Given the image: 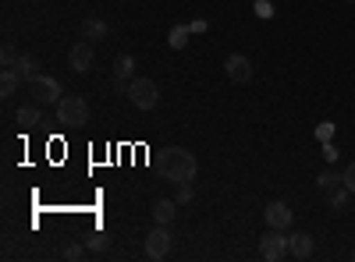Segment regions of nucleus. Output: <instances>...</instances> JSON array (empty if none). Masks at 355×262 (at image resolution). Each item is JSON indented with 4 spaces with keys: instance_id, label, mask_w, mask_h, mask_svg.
<instances>
[{
    "instance_id": "nucleus-1",
    "label": "nucleus",
    "mask_w": 355,
    "mask_h": 262,
    "mask_svg": "<svg viewBox=\"0 0 355 262\" xmlns=\"http://www.w3.org/2000/svg\"><path fill=\"white\" fill-rule=\"evenodd\" d=\"M160 170L171 185H185V181H196L199 163L189 149H182V145H167L164 156H160Z\"/></svg>"
},
{
    "instance_id": "nucleus-2",
    "label": "nucleus",
    "mask_w": 355,
    "mask_h": 262,
    "mask_svg": "<svg viewBox=\"0 0 355 262\" xmlns=\"http://www.w3.org/2000/svg\"><path fill=\"white\" fill-rule=\"evenodd\" d=\"M25 89H28V100H33V103H40V106H57V103H61V82H57V78H50V75H36V78H28L25 82Z\"/></svg>"
},
{
    "instance_id": "nucleus-3",
    "label": "nucleus",
    "mask_w": 355,
    "mask_h": 262,
    "mask_svg": "<svg viewBox=\"0 0 355 262\" xmlns=\"http://www.w3.org/2000/svg\"><path fill=\"white\" fill-rule=\"evenodd\" d=\"M57 124H64V128L89 124V103L82 96H61V103H57Z\"/></svg>"
},
{
    "instance_id": "nucleus-4",
    "label": "nucleus",
    "mask_w": 355,
    "mask_h": 262,
    "mask_svg": "<svg viewBox=\"0 0 355 262\" xmlns=\"http://www.w3.org/2000/svg\"><path fill=\"white\" fill-rule=\"evenodd\" d=\"M128 100L139 106V110H153L160 103V89L153 78H132L128 82Z\"/></svg>"
},
{
    "instance_id": "nucleus-5",
    "label": "nucleus",
    "mask_w": 355,
    "mask_h": 262,
    "mask_svg": "<svg viewBox=\"0 0 355 262\" xmlns=\"http://www.w3.org/2000/svg\"><path fill=\"white\" fill-rule=\"evenodd\" d=\"M259 255H263L266 262H281V259H288L291 252H288V234H284V230H277V227L266 230V234L259 238Z\"/></svg>"
},
{
    "instance_id": "nucleus-6",
    "label": "nucleus",
    "mask_w": 355,
    "mask_h": 262,
    "mask_svg": "<svg viewBox=\"0 0 355 262\" xmlns=\"http://www.w3.org/2000/svg\"><path fill=\"white\" fill-rule=\"evenodd\" d=\"M167 252H171V230L164 223H157L150 234H146V255H150V259H164Z\"/></svg>"
},
{
    "instance_id": "nucleus-7",
    "label": "nucleus",
    "mask_w": 355,
    "mask_h": 262,
    "mask_svg": "<svg viewBox=\"0 0 355 262\" xmlns=\"http://www.w3.org/2000/svg\"><path fill=\"white\" fill-rule=\"evenodd\" d=\"M224 75L234 82V85H245L252 78V64H249V57L245 53H231L227 61H224Z\"/></svg>"
},
{
    "instance_id": "nucleus-8",
    "label": "nucleus",
    "mask_w": 355,
    "mask_h": 262,
    "mask_svg": "<svg viewBox=\"0 0 355 262\" xmlns=\"http://www.w3.org/2000/svg\"><path fill=\"white\" fill-rule=\"evenodd\" d=\"M93 43H85V39H78L75 46H71V53H68V68L75 71V75H85L89 68H93Z\"/></svg>"
},
{
    "instance_id": "nucleus-9",
    "label": "nucleus",
    "mask_w": 355,
    "mask_h": 262,
    "mask_svg": "<svg viewBox=\"0 0 355 262\" xmlns=\"http://www.w3.org/2000/svg\"><path fill=\"white\" fill-rule=\"evenodd\" d=\"M263 216H266V223H270V227H277V230H288L291 227V209L284 206V202H270V206H266L263 209Z\"/></svg>"
},
{
    "instance_id": "nucleus-10",
    "label": "nucleus",
    "mask_w": 355,
    "mask_h": 262,
    "mask_svg": "<svg viewBox=\"0 0 355 262\" xmlns=\"http://www.w3.org/2000/svg\"><path fill=\"white\" fill-rule=\"evenodd\" d=\"M107 36H110V25H107L103 18L89 15V18L82 21V39H85V43H96V39H107Z\"/></svg>"
},
{
    "instance_id": "nucleus-11",
    "label": "nucleus",
    "mask_w": 355,
    "mask_h": 262,
    "mask_svg": "<svg viewBox=\"0 0 355 262\" xmlns=\"http://www.w3.org/2000/svg\"><path fill=\"white\" fill-rule=\"evenodd\" d=\"M15 121H18L21 128H40V124H43V106H40V103H33V100L21 103V106H18V113H15Z\"/></svg>"
},
{
    "instance_id": "nucleus-12",
    "label": "nucleus",
    "mask_w": 355,
    "mask_h": 262,
    "mask_svg": "<svg viewBox=\"0 0 355 262\" xmlns=\"http://www.w3.org/2000/svg\"><path fill=\"white\" fill-rule=\"evenodd\" d=\"M288 252H291V259H309L313 255V234H306V230L288 234Z\"/></svg>"
},
{
    "instance_id": "nucleus-13",
    "label": "nucleus",
    "mask_w": 355,
    "mask_h": 262,
    "mask_svg": "<svg viewBox=\"0 0 355 262\" xmlns=\"http://www.w3.org/2000/svg\"><path fill=\"white\" fill-rule=\"evenodd\" d=\"M132 75H135V57L132 53H121L114 61V78L117 82H132Z\"/></svg>"
},
{
    "instance_id": "nucleus-14",
    "label": "nucleus",
    "mask_w": 355,
    "mask_h": 262,
    "mask_svg": "<svg viewBox=\"0 0 355 262\" xmlns=\"http://www.w3.org/2000/svg\"><path fill=\"white\" fill-rule=\"evenodd\" d=\"M341 185H345V181H341V174H338V170H331V167H327V170H320L316 188H320L323 195H327V191H334V188H341Z\"/></svg>"
},
{
    "instance_id": "nucleus-15",
    "label": "nucleus",
    "mask_w": 355,
    "mask_h": 262,
    "mask_svg": "<svg viewBox=\"0 0 355 262\" xmlns=\"http://www.w3.org/2000/svg\"><path fill=\"white\" fill-rule=\"evenodd\" d=\"M18 82H21V75L15 71V68H4V75H0V96H15L18 93Z\"/></svg>"
},
{
    "instance_id": "nucleus-16",
    "label": "nucleus",
    "mask_w": 355,
    "mask_h": 262,
    "mask_svg": "<svg viewBox=\"0 0 355 262\" xmlns=\"http://www.w3.org/2000/svg\"><path fill=\"white\" fill-rule=\"evenodd\" d=\"M178 216V202H157V206H153V220L157 223H164V227H171V220Z\"/></svg>"
},
{
    "instance_id": "nucleus-17",
    "label": "nucleus",
    "mask_w": 355,
    "mask_h": 262,
    "mask_svg": "<svg viewBox=\"0 0 355 262\" xmlns=\"http://www.w3.org/2000/svg\"><path fill=\"white\" fill-rule=\"evenodd\" d=\"M15 71L28 82V78H36L40 75V61H36V57L33 53H25V57H18V64H15Z\"/></svg>"
},
{
    "instance_id": "nucleus-18",
    "label": "nucleus",
    "mask_w": 355,
    "mask_h": 262,
    "mask_svg": "<svg viewBox=\"0 0 355 262\" xmlns=\"http://www.w3.org/2000/svg\"><path fill=\"white\" fill-rule=\"evenodd\" d=\"M189 39H192V28H189V25H174V28H171V36H167V43H171L174 50H185Z\"/></svg>"
},
{
    "instance_id": "nucleus-19",
    "label": "nucleus",
    "mask_w": 355,
    "mask_h": 262,
    "mask_svg": "<svg viewBox=\"0 0 355 262\" xmlns=\"http://www.w3.org/2000/svg\"><path fill=\"white\" fill-rule=\"evenodd\" d=\"M348 195H352V191H348L345 185H341V188H334V191H327V202H331V209H334V213H345Z\"/></svg>"
},
{
    "instance_id": "nucleus-20",
    "label": "nucleus",
    "mask_w": 355,
    "mask_h": 262,
    "mask_svg": "<svg viewBox=\"0 0 355 262\" xmlns=\"http://www.w3.org/2000/svg\"><path fill=\"white\" fill-rule=\"evenodd\" d=\"M0 61H4V68H15V64H18V53H15L11 43H4V50H0Z\"/></svg>"
},
{
    "instance_id": "nucleus-21",
    "label": "nucleus",
    "mask_w": 355,
    "mask_h": 262,
    "mask_svg": "<svg viewBox=\"0 0 355 262\" xmlns=\"http://www.w3.org/2000/svg\"><path fill=\"white\" fill-rule=\"evenodd\" d=\"M107 245H110V238L103 234V230H96V234H93V238H89V248H93V252H103Z\"/></svg>"
},
{
    "instance_id": "nucleus-22",
    "label": "nucleus",
    "mask_w": 355,
    "mask_h": 262,
    "mask_svg": "<svg viewBox=\"0 0 355 262\" xmlns=\"http://www.w3.org/2000/svg\"><path fill=\"white\" fill-rule=\"evenodd\" d=\"M341 181H345V188L355 195V163H348V167L341 170Z\"/></svg>"
},
{
    "instance_id": "nucleus-23",
    "label": "nucleus",
    "mask_w": 355,
    "mask_h": 262,
    "mask_svg": "<svg viewBox=\"0 0 355 262\" xmlns=\"http://www.w3.org/2000/svg\"><path fill=\"white\" fill-rule=\"evenodd\" d=\"M178 206H185V202H192V181H185V185H178Z\"/></svg>"
},
{
    "instance_id": "nucleus-24",
    "label": "nucleus",
    "mask_w": 355,
    "mask_h": 262,
    "mask_svg": "<svg viewBox=\"0 0 355 262\" xmlns=\"http://www.w3.org/2000/svg\"><path fill=\"white\" fill-rule=\"evenodd\" d=\"M316 138H320V142H331V138H334V124H331V121H323V124L316 128Z\"/></svg>"
},
{
    "instance_id": "nucleus-25",
    "label": "nucleus",
    "mask_w": 355,
    "mask_h": 262,
    "mask_svg": "<svg viewBox=\"0 0 355 262\" xmlns=\"http://www.w3.org/2000/svg\"><path fill=\"white\" fill-rule=\"evenodd\" d=\"M338 149H334V142H323V160H327V163H338Z\"/></svg>"
},
{
    "instance_id": "nucleus-26",
    "label": "nucleus",
    "mask_w": 355,
    "mask_h": 262,
    "mask_svg": "<svg viewBox=\"0 0 355 262\" xmlns=\"http://www.w3.org/2000/svg\"><path fill=\"white\" fill-rule=\"evenodd\" d=\"M256 15H259V18H270V15H274L270 0H256Z\"/></svg>"
},
{
    "instance_id": "nucleus-27",
    "label": "nucleus",
    "mask_w": 355,
    "mask_h": 262,
    "mask_svg": "<svg viewBox=\"0 0 355 262\" xmlns=\"http://www.w3.org/2000/svg\"><path fill=\"white\" fill-rule=\"evenodd\" d=\"M189 28H192V36H199V32H206V28H210V21H206V18H196V21H189Z\"/></svg>"
},
{
    "instance_id": "nucleus-28",
    "label": "nucleus",
    "mask_w": 355,
    "mask_h": 262,
    "mask_svg": "<svg viewBox=\"0 0 355 262\" xmlns=\"http://www.w3.org/2000/svg\"><path fill=\"white\" fill-rule=\"evenodd\" d=\"M64 259H82V245H68L64 248Z\"/></svg>"
},
{
    "instance_id": "nucleus-29",
    "label": "nucleus",
    "mask_w": 355,
    "mask_h": 262,
    "mask_svg": "<svg viewBox=\"0 0 355 262\" xmlns=\"http://www.w3.org/2000/svg\"><path fill=\"white\" fill-rule=\"evenodd\" d=\"M352 259H355V252H352Z\"/></svg>"
}]
</instances>
